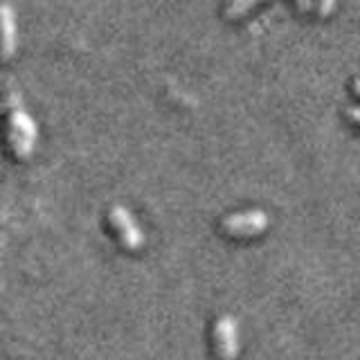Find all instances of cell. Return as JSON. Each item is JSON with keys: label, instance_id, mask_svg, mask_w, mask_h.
Listing matches in <instances>:
<instances>
[{"label": "cell", "instance_id": "cell-7", "mask_svg": "<svg viewBox=\"0 0 360 360\" xmlns=\"http://www.w3.org/2000/svg\"><path fill=\"white\" fill-rule=\"evenodd\" d=\"M335 7V0H318V11L322 16H329Z\"/></svg>", "mask_w": 360, "mask_h": 360}, {"label": "cell", "instance_id": "cell-3", "mask_svg": "<svg viewBox=\"0 0 360 360\" xmlns=\"http://www.w3.org/2000/svg\"><path fill=\"white\" fill-rule=\"evenodd\" d=\"M268 225H270V217L264 210L236 212L221 221L223 232L230 236H257L264 234L268 230Z\"/></svg>", "mask_w": 360, "mask_h": 360}, {"label": "cell", "instance_id": "cell-5", "mask_svg": "<svg viewBox=\"0 0 360 360\" xmlns=\"http://www.w3.org/2000/svg\"><path fill=\"white\" fill-rule=\"evenodd\" d=\"M18 30H16V11L9 3H0V61L7 63L16 54Z\"/></svg>", "mask_w": 360, "mask_h": 360}, {"label": "cell", "instance_id": "cell-2", "mask_svg": "<svg viewBox=\"0 0 360 360\" xmlns=\"http://www.w3.org/2000/svg\"><path fill=\"white\" fill-rule=\"evenodd\" d=\"M108 221L112 225V230H115L117 239L122 241V245L127 248V250H131V252L142 250L144 248V232L127 207L112 205L108 210Z\"/></svg>", "mask_w": 360, "mask_h": 360}, {"label": "cell", "instance_id": "cell-9", "mask_svg": "<svg viewBox=\"0 0 360 360\" xmlns=\"http://www.w3.org/2000/svg\"><path fill=\"white\" fill-rule=\"evenodd\" d=\"M295 5H297L300 11H304V14H309L315 3H313V0H295Z\"/></svg>", "mask_w": 360, "mask_h": 360}, {"label": "cell", "instance_id": "cell-1", "mask_svg": "<svg viewBox=\"0 0 360 360\" xmlns=\"http://www.w3.org/2000/svg\"><path fill=\"white\" fill-rule=\"evenodd\" d=\"M5 138L9 151L14 153L18 160H27L34 153V146H37V122L25 110L22 101L18 95H11L7 99V117H5Z\"/></svg>", "mask_w": 360, "mask_h": 360}, {"label": "cell", "instance_id": "cell-6", "mask_svg": "<svg viewBox=\"0 0 360 360\" xmlns=\"http://www.w3.org/2000/svg\"><path fill=\"white\" fill-rule=\"evenodd\" d=\"M259 3H264V0H228V5H225V16H228V18H241L252 7H257Z\"/></svg>", "mask_w": 360, "mask_h": 360}, {"label": "cell", "instance_id": "cell-10", "mask_svg": "<svg viewBox=\"0 0 360 360\" xmlns=\"http://www.w3.org/2000/svg\"><path fill=\"white\" fill-rule=\"evenodd\" d=\"M354 88H356V93L360 95V79H356V82H354Z\"/></svg>", "mask_w": 360, "mask_h": 360}, {"label": "cell", "instance_id": "cell-8", "mask_svg": "<svg viewBox=\"0 0 360 360\" xmlns=\"http://www.w3.org/2000/svg\"><path fill=\"white\" fill-rule=\"evenodd\" d=\"M347 117L352 120L354 124H360V106H352V108H347Z\"/></svg>", "mask_w": 360, "mask_h": 360}, {"label": "cell", "instance_id": "cell-4", "mask_svg": "<svg viewBox=\"0 0 360 360\" xmlns=\"http://www.w3.org/2000/svg\"><path fill=\"white\" fill-rule=\"evenodd\" d=\"M214 347H217L219 360L239 358V326L232 315H221L214 324Z\"/></svg>", "mask_w": 360, "mask_h": 360}]
</instances>
